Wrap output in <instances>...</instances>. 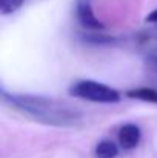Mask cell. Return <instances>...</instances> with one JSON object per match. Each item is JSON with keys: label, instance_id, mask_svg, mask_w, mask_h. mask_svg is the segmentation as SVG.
I'll return each mask as SVG.
<instances>
[{"label": "cell", "instance_id": "6", "mask_svg": "<svg viewBox=\"0 0 157 158\" xmlns=\"http://www.w3.org/2000/svg\"><path fill=\"white\" fill-rule=\"evenodd\" d=\"M96 157L97 158H116L119 155V148L116 143L109 140H102L96 146Z\"/></svg>", "mask_w": 157, "mask_h": 158}, {"label": "cell", "instance_id": "8", "mask_svg": "<svg viewBox=\"0 0 157 158\" xmlns=\"http://www.w3.org/2000/svg\"><path fill=\"white\" fill-rule=\"evenodd\" d=\"M85 40L89 43H94V45H108V43L114 42L112 37H105L103 34H91V35L85 37Z\"/></svg>", "mask_w": 157, "mask_h": 158}, {"label": "cell", "instance_id": "7", "mask_svg": "<svg viewBox=\"0 0 157 158\" xmlns=\"http://www.w3.org/2000/svg\"><path fill=\"white\" fill-rule=\"evenodd\" d=\"M23 3H25V0H0V12H2L3 15L12 14V12H15Z\"/></svg>", "mask_w": 157, "mask_h": 158}, {"label": "cell", "instance_id": "9", "mask_svg": "<svg viewBox=\"0 0 157 158\" xmlns=\"http://www.w3.org/2000/svg\"><path fill=\"white\" fill-rule=\"evenodd\" d=\"M146 60H148V64L154 69L157 72V48H154V49H151L150 52H148V55H146Z\"/></svg>", "mask_w": 157, "mask_h": 158}, {"label": "cell", "instance_id": "5", "mask_svg": "<svg viewBox=\"0 0 157 158\" xmlns=\"http://www.w3.org/2000/svg\"><path fill=\"white\" fill-rule=\"evenodd\" d=\"M126 95L129 98H136V100H142V102H148V103H156L157 105V89L153 88H137V89H131L126 92Z\"/></svg>", "mask_w": 157, "mask_h": 158}, {"label": "cell", "instance_id": "2", "mask_svg": "<svg viewBox=\"0 0 157 158\" xmlns=\"http://www.w3.org/2000/svg\"><path fill=\"white\" fill-rule=\"evenodd\" d=\"M69 94L72 97L94 102V103H117L120 102V94L103 83L94 80H77L69 86Z\"/></svg>", "mask_w": 157, "mask_h": 158}, {"label": "cell", "instance_id": "10", "mask_svg": "<svg viewBox=\"0 0 157 158\" xmlns=\"http://www.w3.org/2000/svg\"><path fill=\"white\" fill-rule=\"evenodd\" d=\"M146 22H148V23H156L157 25V9H154L153 12H150V14L146 15Z\"/></svg>", "mask_w": 157, "mask_h": 158}, {"label": "cell", "instance_id": "1", "mask_svg": "<svg viewBox=\"0 0 157 158\" xmlns=\"http://www.w3.org/2000/svg\"><path fill=\"white\" fill-rule=\"evenodd\" d=\"M2 100L5 105L11 106L25 117L50 126H76L82 118V114L72 106L43 95L14 94L2 89Z\"/></svg>", "mask_w": 157, "mask_h": 158}, {"label": "cell", "instance_id": "3", "mask_svg": "<svg viewBox=\"0 0 157 158\" xmlns=\"http://www.w3.org/2000/svg\"><path fill=\"white\" fill-rule=\"evenodd\" d=\"M76 14L80 25L86 29H103V23L96 17L91 0H77L76 2Z\"/></svg>", "mask_w": 157, "mask_h": 158}, {"label": "cell", "instance_id": "4", "mask_svg": "<svg viewBox=\"0 0 157 158\" xmlns=\"http://www.w3.org/2000/svg\"><path fill=\"white\" fill-rule=\"evenodd\" d=\"M140 138H142V132H140V127L129 123V124H125L120 127L119 131V143L123 149L129 151V149H134L139 143H140Z\"/></svg>", "mask_w": 157, "mask_h": 158}]
</instances>
